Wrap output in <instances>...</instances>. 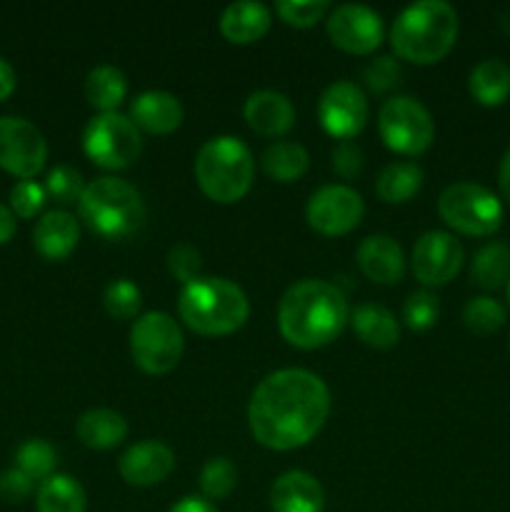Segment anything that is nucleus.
<instances>
[{
    "instance_id": "obj_1",
    "label": "nucleus",
    "mask_w": 510,
    "mask_h": 512,
    "mask_svg": "<svg viewBox=\"0 0 510 512\" xmlns=\"http://www.w3.org/2000/svg\"><path fill=\"white\" fill-rule=\"evenodd\" d=\"M330 415V390L315 373L285 368L265 375L253 390L248 425L263 448L288 453L308 445Z\"/></svg>"
},
{
    "instance_id": "obj_2",
    "label": "nucleus",
    "mask_w": 510,
    "mask_h": 512,
    "mask_svg": "<svg viewBox=\"0 0 510 512\" xmlns=\"http://www.w3.org/2000/svg\"><path fill=\"white\" fill-rule=\"evenodd\" d=\"M348 320V300L325 280H300L290 285L278 305L280 335L298 350L325 348L343 333Z\"/></svg>"
},
{
    "instance_id": "obj_3",
    "label": "nucleus",
    "mask_w": 510,
    "mask_h": 512,
    "mask_svg": "<svg viewBox=\"0 0 510 512\" xmlns=\"http://www.w3.org/2000/svg\"><path fill=\"white\" fill-rule=\"evenodd\" d=\"M458 38V13L445 0H420L395 18L390 45L400 60L433 65L453 50Z\"/></svg>"
},
{
    "instance_id": "obj_4",
    "label": "nucleus",
    "mask_w": 510,
    "mask_h": 512,
    "mask_svg": "<svg viewBox=\"0 0 510 512\" xmlns=\"http://www.w3.org/2000/svg\"><path fill=\"white\" fill-rule=\"evenodd\" d=\"M180 320L203 338H223L245 325L250 315L248 295L225 278H203L183 285L178 298Z\"/></svg>"
},
{
    "instance_id": "obj_5",
    "label": "nucleus",
    "mask_w": 510,
    "mask_h": 512,
    "mask_svg": "<svg viewBox=\"0 0 510 512\" xmlns=\"http://www.w3.org/2000/svg\"><path fill=\"white\" fill-rule=\"evenodd\" d=\"M255 160L248 145L233 135H218L203 143L195 158V180L205 198L230 205L243 200L253 188Z\"/></svg>"
},
{
    "instance_id": "obj_6",
    "label": "nucleus",
    "mask_w": 510,
    "mask_h": 512,
    "mask_svg": "<svg viewBox=\"0 0 510 512\" xmlns=\"http://www.w3.org/2000/svg\"><path fill=\"white\" fill-rule=\"evenodd\" d=\"M78 215L88 230L105 240H123L145 223L143 195L120 178H95L78 200Z\"/></svg>"
},
{
    "instance_id": "obj_7",
    "label": "nucleus",
    "mask_w": 510,
    "mask_h": 512,
    "mask_svg": "<svg viewBox=\"0 0 510 512\" xmlns=\"http://www.w3.org/2000/svg\"><path fill=\"white\" fill-rule=\"evenodd\" d=\"M438 213L448 228L470 238H488L503 225V203L478 183H453L440 193Z\"/></svg>"
},
{
    "instance_id": "obj_8",
    "label": "nucleus",
    "mask_w": 510,
    "mask_h": 512,
    "mask_svg": "<svg viewBox=\"0 0 510 512\" xmlns=\"http://www.w3.org/2000/svg\"><path fill=\"white\" fill-rule=\"evenodd\" d=\"M183 348V330L168 313H145L130 328L133 363L148 375H168L183 358Z\"/></svg>"
},
{
    "instance_id": "obj_9",
    "label": "nucleus",
    "mask_w": 510,
    "mask_h": 512,
    "mask_svg": "<svg viewBox=\"0 0 510 512\" xmlns=\"http://www.w3.org/2000/svg\"><path fill=\"white\" fill-rule=\"evenodd\" d=\"M83 150L98 168L123 170L130 168L143 153V138L128 115L100 113L85 125Z\"/></svg>"
},
{
    "instance_id": "obj_10",
    "label": "nucleus",
    "mask_w": 510,
    "mask_h": 512,
    "mask_svg": "<svg viewBox=\"0 0 510 512\" xmlns=\"http://www.w3.org/2000/svg\"><path fill=\"white\" fill-rule=\"evenodd\" d=\"M378 130L393 153L408 158L425 153L435 138V123L428 108L408 95L385 100L378 113Z\"/></svg>"
},
{
    "instance_id": "obj_11",
    "label": "nucleus",
    "mask_w": 510,
    "mask_h": 512,
    "mask_svg": "<svg viewBox=\"0 0 510 512\" xmlns=\"http://www.w3.org/2000/svg\"><path fill=\"white\" fill-rule=\"evenodd\" d=\"M48 143L30 120L5 115L0 118V168L20 180H30L45 168Z\"/></svg>"
},
{
    "instance_id": "obj_12",
    "label": "nucleus",
    "mask_w": 510,
    "mask_h": 512,
    "mask_svg": "<svg viewBox=\"0 0 510 512\" xmlns=\"http://www.w3.org/2000/svg\"><path fill=\"white\" fill-rule=\"evenodd\" d=\"M363 198L348 185H323L315 190L305 208V220L310 228L328 238L348 235L363 220Z\"/></svg>"
},
{
    "instance_id": "obj_13",
    "label": "nucleus",
    "mask_w": 510,
    "mask_h": 512,
    "mask_svg": "<svg viewBox=\"0 0 510 512\" xmlns=\"http://www.w3.org/2000/svg\"><path fill=\"white\" fill-rule=\"evenodd\" d=\"M368 98L350 80L328 85L320 95L318 118L325 133L335 140H353L368 125Z\"/></svg>"
},
{
    "instance_id": "obj_14",
    "label": "nucleus",
    "mask_w": 510,
    "mask_h": 512,
    "mask_svg": "<svg viewBox=\"0 0 510 512\" xmlns=\"http://www.w3.org/2000/svg\"><path fill=\"white\" fill-rule=\"evenodd\" d=\"M383 18L368 5L345 3L328 13V38L350 55H370L383 43Z\"/></svg>"
},
{
    "instance_id": "obj_15",
    "label": "nucleus",
    "mask_w": 510,
    "mask_h": 512,
    "mask_svg": "<svg viewBox=\"0 0 510 512\" xmlns=\"http://www.w3.org/2000/svg\"><path fill=\"white\" fill-rule=\"evenodd\" d=\"M463 260V245L455 235L445 230H430L415 243L410 265H413L415 280H420L425 288H440L460 273Z\"/></svg>"
},
{
    "instance_id": "obj_16",
    "label": "nucleus",
    "mask_w": 510,
    "mask_h": 512,
    "mask_svg": "<svg viewBox=\"0 0 510 512\" xmlns=\"http://www.w3.org/2000/svg\"><path fill=\"white\" fill-rule=\"evenodd\" d=\"M175 468V455L160 440H143V443H135L120 455V478L128 485L135 488H150V485H158L173 473Z\"/></svg>"
},
{
    "instance_id": "obj_17",
    "label": "nucleus",
    "mask_w": 510,
    "mask_h": 512,
    "mask_svg": "<svg viewBox=\"0 0 510 512\" xmlns=\"http://www.w3.org/2000/svg\"><path fill=\"white\" fill-rule=\"evenodd\" d=\"M130 120L135 128L150 135H170L183 125L185 110L173 93L145 90L130 103Z\"/></svg>"
},
{
    "instance_id": "obj_18",
    "label": "nucleus",
    "mask_w": 510,
    "mask_h": 512,
    "mask_svg": "<svg viewBox=\"0 0 510 512\" xmlns=\"http://www.w3.org/2000/svg\"><path fill=\"white\" fill-rule=\"evenodd\" d=\"M245 123L263 138H280L295 125V108L283 93L258 90L245 100Z\"/></svg>"
},
{
    "instance_id": "obj_19",
    "label": "nucleus",
    "mask_w": 510,
    "mask_h": 512,
    "mask_svg": "<svg viewBox=\"0 0 510 512\" xmlns=\"http://www.w3.org/2000/svg\"><path fill=\"white\" fill-rule=\"evenodd\" d=\"M323 485L303 470H288L270 488V510L273 512H323Z\"/></svg>"
},
{
    "instance_id": "obj_20",
    "label": "nucleus",
    "mask_w": 510,
    "mask_h": 512,
    "mask_svg": "<svg viewBox=\"0 0 510 512\" xmlns=\"http://www.w3.org/2000/svg\"><path fill=\"white\" fill-rule=\"evenodd\" d=\"M358 265L373 283L395 285L405 275L403 248L390 235H368L358 245Z\"/></svg>"
},
{
    "instance_id": "obj_21",
    "label": "nucleus",
    "mask_w": 510,
    "mask_h": 512,
    "mask_svg": "<svg viewBox=\"0 0 510 512\" xmlns=\"http://www.w3.org/2000/svg\"><path fill=\"white\" fill-rule=\"evenodd\" d=\"M80 238V223L68 210H50L35 223L33 245L45 260H65Z\"/></svg>"
},
{
    "instance_id": "obj_22",
    "label": "nucleus",
    "mask_w": 510,
    "mask_h": 512,
    "mask_svg": "<svg viewBox=\"0 0 510 512\" xmlns=\"http://www.w3.org/2000/svg\"><path fill=\"white\" fill-rule=\"evenodd\" d=\"M270 10L255 0L228 5L220 15V33L233 45H253L270 30Z\"/></svg>"
},
{
    "instance_id": "obj_23",
    "label": "nucleus",
    "mask_w": 510,
    "mask_h": 512,
    "mask_svg": "<svg viewBox=\"0 0 510 512\" xmlns=\"http://www.w3.org/2000/svg\"><path fill=\"white\" fill-rule=\"evenodd\" d=\"M75 435L90 450H113L128 435V423L120 413L108 408H95L80 415Z\"/></svg>"
},
{
    "instance_id": "obj_24",
    "label": "nucleus",
    "mask_w": 510,
    "mask_h": 512,
    "mask_svg": "<svg viewBox=\"0 0 510 512\" xmlns=\"http://www.w3.org/2000/svg\"><path fill=\"white\" fill-rule=\"evenodd\" d=\"M350 325H353L355 335L375 350H388L393 345H398L400 340L398 320H395V315L390 310L380 308V305H358L355 313L350 315Z\"/></svg>"
},
{
    "instance_id": "obj_25",
    "label": "nucleus",
    "mask_w": 510,
    "mask_h": 512,
    "mask_svg": "<svg viewBox=\"0 0 510 512\" xmlns=\"http://www.w3.org/2000/svg\"><path fill=\"white\" fill-rule=\"evenodd\" d=\"M468 90L475 103L485 108H498L510 98V68L498 58L483 60L470 73Z\"/></svg>"
},
{
    "instance_id": "obj_26",
    "label": "nucleus",
    "mask_w": 510,
    "mask_h": 512,
    "mask_svg": "<svg viewBox=\"0 0 510 512\" xmlns=\"http://www.w3.org/2000/svg\"><path fill=\"white\" fill-rule=\"evenodd\" d=\"M423 170L415 163H390L380 170L378 180H375V195L388 205L408 203L413 195L420 193L423 188Z\"/></svg>"
},
{
    "instance_id": "obj_27",
    "label": "nucleus",
    "mask_w": 510,
    "mask_h": 512,
    "mask_svg": "<svg viewBox=\"0 0 510 512\" xmlns=\"http://www.w3.org/2000/svg\"><path fill=\"white\" fill-rule=\"evenodd\" d=\"M263 170L268 178L278 180V183H295L303 178L310 168L308 150L293 140H278V143L268 145L260 158Z\"/></svg>"
},
{
    "instance_id": "obj_28",
    "label": "nucleus",
    "mask_w": 510,
    "mask_h": 512,
    "mask_svg": "<svg viewBox=\"0 0 510 512\" xmlns=\"http://www.w3.org/2000/svg\"><path fill=\"white\" fill-rule=\"evenodd\" d=\"M125 95H128V80L113 65L93 68L85 78V98L100 113H115Z\"/></svg>"
},
{
    "instance_id": "obj_29",
    "label": "nucleus",
    "mask_w": 510,
    "mask_h": 512,
    "mask_svg": "<svg viewBox=\"0 0 510 512\" xmlns=\"http://www.w3.org/2000/svg\"><path fill=\"white\" fill-rule=\"evenodd\" d=\"M88 500H85L83 485L70 475H53L45 483H40L35 510L38 512H85Z\"/></svg>"
},
{
    "instance_id": "obj_30",
    "label": "nucleus",
    "mask_w": 510,
    "mask_h": 512,
    "mask_svg": "<svg viewBox=\"0 0 510 512\" xmlns=\"http://www.w3.org/2000/svg\"><path fill=\"white\" fill-rule=\"evenodd\" d=\"M470 278L485 290H498L510 283V248L505 243H488L475 253Z\"/></svg>"
},
{
    "instance_id": "obj_31",
    "label": "nucleus",
    "mask_w": 510,
    "mask_h": 512,
    "mask_svg": "<svg viewBox=\"0 0 510 512\" xmlns=\"http://www.w3.org/2000/svg\"><path fill=\"white\" fill-rule=\"evenodd\" d=\"M55 465H58V453H55L53 445L40 438L25 440L15 453V468L23 470L33 483L35 480L45 483L48 478H53Z\"/></svg>"
},
{
    "instance_id": "obj_32",
    "label": "nucleus",
    "mask_w": 510,
    "mask_h": 512,
    "mask_svg": "<svg viewBox=\"0 0 510 512\" xmlns=\"http://www.w3.org/2000/svg\"><path fill=\"white\" fill-rule=\"evenodd\" d=\"M505 308L495 298L480 295V298L468 300L463 308V323L470 333L475 335H493L505 325Z\"/></svg>"
},
{
    "instance_id": "obj_33",
    "label": "nucleus",
    "mask_w": 510,
    "mask_h": 512,
    "mask_svg": "<svg viewBox=\"0 0 510 512\" xmlns=\"http://www.w3.org/2000/svg\"><path fill=\"white\" fill-rule=\"evenodd\" d=\"M238 473L228 458H210L200 470V490L208 500H225L235 490Z\"/></svg>"
},
{
    "instance_id": "obj_34",
    "label": "nucleus",
    "mask_w": 510,
    "mask_h": 512,
    "mask_svg": "<svg viewBox=\"0 0 510 512\" xmlns=\"http://www.w3.org/2000/svg\"><path fill=\"white\" fill-rule=\"evenodd\" d=\"M103 305H105V310H108L110 318L130 320L140 313L143 295H140L138 285L130 283L128 278H120V280H113V283L105 288Z\"/></svg>"
},
{
    "instance_id": "obj_35",
    "label": "nucleus",
    "mask_w": 510,
    "mask_h": 512,
    "mask_svg": "<svg viewBox=\"0 0 510 512\" xmlns=\"http://www.w3.org/2000/svg\"><path fill=\"white\" fill-rule=\"evenodd\" d=\"M440 318V303L428 290H415L408 295L403 305V320L413 333H425L433 328Z\"/></svg>"
},
{
    "instance_id": "obj_36",
    "label": "nucleus",
    "mask_w": 510,
    "mask_h": 512,
    "mask_svg": "<svg viewBox=\"0 0 510 512\" xmlns=\"http://www.w3.org/2000/svg\"><path fill=\"white\" fill-rule=\"evenodd\" d=\"M275 13L290 28H313L318 20L330 13V3L325 0H280L275 3Z\"/></svg>"
},
{
    "instance_id": "obj_37",
    "label": "nucleus",
    "mask_w": 510,
    "mask_h": 512,
    "mask_svg": "<svg viewBox=\"0 0 510 512\" xmlns=\"http://www.w3.org/2000/svg\"><path fill=\"white\" fill-rule=\"evenodd\" d=\"M83 190H85L83 175H80L75 168H70V165H58V168L50 170L48 180H45V193L60 205L78 203Z\"/></svg>"
},
{
    "instance_id": "obj_38",
    "label": "nucleus",
    "mask_w": 510,
    "mask_h": 512,
    "mask_svg": "<svg viewBox=\"0 0 510 512\" xmlns=\"http://www.w3.org/2000/svg\"><path fill=\"white\" fill-rule=\"evenodd\" d=\"M45 200H48V193L35 180H20L10 190V205L20 218H35V215L43 213Z\"/></svg>"
},
{
    "instance_id": "obj_39",
    "label": "nucleus",
    "mask_w": 510,
    "mask_h": 512,
    "mask_svg": "<svg viewBox=\"0 0 510 512\" xmlns=\"http://www.w3.org/2000/svg\"><path fill=\"white\" fill-rule=\"evenodd\" d=\"M200 268H203V260L200 253L188 243H178L168 250V270L175 280H180L183 285L193 283L200 278Z\"/></svg>"
},
{
    "instance_id": "obj_40",
    "label": "nucleus",
    "mask_w": 510,
    "mask_h": 512,
    "mask_svg": "<svg viewBox=\"0 0 510 512\" xmlns=\"http://www.w3.org/2000/svg\"><path fill=\"white\" fill-rule=\"evenodd\" d=\"M363 78L370 90H375V93H388V90H393L395 85L400 83V78H403V68H400L398 60L383 55V58H375L365 65Z\"/></svg>"
},
{
    "instance_id": "obj_41",
    "label": "nucleus",
    "mask_w": 510,
    "mask_h": 512,
    "mask_svg": "<svg viewBox=\"0 0 510 512\" xmlns=\"http://www.w3.org/2000/svg\"><path fill=\"white\" fill-rule=\"evenodd\" d=\"M333 170L343 180L355 178L363 170V150L353 140H343L333 148Z\"/></svg>"
},
{
    "instance_id": "obj_42",
    "label": "nucleus",
    "mask_w": 510,
    "mask_h": 512,
    "mask_svg": "<svg viewBox=\"0 0 510 512\" xmlns=\"http://www.w3.org/2000/svg\"><path fill=\"white\" fill-rule=\"evenodd\" d=\"M35 483L18 468H10L0 473V498L5 503H23L33 493Z\"/></svg>"
},
{
    "instance_id": "obj_43",
    "label": "nucleus",
    "mask_w": 510,
    "mask_h": 512,
    "mask_svg": "<svg viewBox=\"0 0 510 512\" xmlns=\"http://www.w3.org/2000/svg\"><path fill=\"white\" fill-rule=\"evenodd\" d=\"M170 512H218L215 505L205 498H195V495H188V498L178 500V503L170 508Z\"/></svg>"
},
{
    "instance_id": "obj_44",
    "label": "nucleus",
    "mask_w": 510,
    "mask_h": 512,
    "mask_svg": "<svg viewBox=\"0 0 510 512\" xmlns=\"http://www.w3.org/2000/svg\"><path fill=\"white\" fill-rule=\"evenodd\" d=\"M15 83H18V80H15V70L10 68L8 60L0 58V100H5L13 95Z\"/></svg>"
},
{
    "instance_id": "obj_45",
    "label": "nucleus",
    "mask_w": 510,
    "mask_h": 512,
    "mask_svg": "<svg viewBox=\"0 0 510 512\" xmlns=\"http://www.w3.org/2000/svg\"><path fill=\"white\" fill-rule=\"evenodd\" d=\"M15 235V215L13 210L5 208L3 203H0V245L8 243L10 238Z\"/></svg>"
},
{
    "instance_id": "obj_46",
    "label": "nucleus",
    "mask_w": 510,
    "mask_h": 512,
    "mask_svg": "<svg viewBox=\"0 0 510 512\" xmlns=\"http://www.w3.org/2000/svg\"><path fill=\"white\" fill-rule=\"evenodd\" d=\"M498 183H500V193H503V198L510 203V145H508V150H505L503 160H500Z\"/></svg>"
},
{
    "instance_id": "obj_47",
    "label": "nucleus",
    "mask_w": 510,
    "mask_h": 512,
    "mask_svg": "<svg viewBox=\"0 0 510 512\" xmlns=\"http://www.w3.org/2000/svg\"><path fill=\"white\" fill-rule=\"evenodd\" d=\"M508 303H510V283H508Z\"/></svg>"
}]
</instances>
